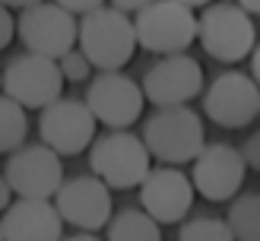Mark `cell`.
<instances>
[{"instance_id":"cell-1","label":"cell","mask_w":260,"mask_h":241,"mask_svg":"<svg viewBox=\"0 0 260 241\" xmlns=\"http://www.w3.org/2000/svg\"><path fill=\"white\" fill-rule=\"evenodd\" d=\"M143 143L149 156L162 165H187L200 156L206 146V127L203 118L190 105H175V108H155L143 121Z\"/></svg>"},{"instance_id":"cell-2","label":"cell","mask_w":260,"mask_h":241,"mask_svg":"<svg viewBox=\"0 0 260 241\" xmlns=\"http://www.w3.org/2000/svg\"><path fill=\"white\" fill-rule=\"evenodd\" d=\"M80 48L86 51V57L92 60L95 70H124L134 57V51L140 48L134 16L111 4L92 13H83Z\"/></svg>"},{"instance_id":"cell-3","label":"cell","mask_w":260,"mask_h":241,"mask_svg":"<svg viewBox=\"0 0 260 241\" xmlns=\"http://www.w3.org/2000/svg\"><path fill=\"white\" fill-rule=\"evenodd\" d=\"M197 42L213 60L238 63L244 57H251V51L257 45L254 16L238 0L235 4H216L213 0L197 16Z\"/></svg>"},{"instance_id":"cell-4","label":"cell","mask_w":260,"mask_h":241,"mask_svg":"<svg viewBox=\"0 0 260 241\" xmlns=\"http://www.w3.org/2000/svg\"><path fill=\"white\" fill-rule=\"evenodd\" d=\"M152 156L143 136L130 130H108L105 136H95L89 146V168L99 175L111 190L140 187L143 178L152 171Z\"/></svg>"},{"instance_id":"cell-5","label":"cell","mask_w":260,"mask_h":241,"mask_svg":"<svg viewBox=\"0 0 260 241\" xmlns=\"http://www.w3.org/2000/svg\"><path fill=\"white\" fill-rule=\"evenodd\" d=\"M134 25L140 48L155 57L190 51L197 42V13L178 0H152L134 13Z\"/></svg>"},{"instance_id":"cell-6","label":"cell","mask_w":260,"mask_h":241,"mask_svg":"<svg viewBox=\"0 0 260 241\" xmlns=\"http://www.w3.org/2000/svg\"><path fill=\"white\" fill-rule=\"evenodd\" d=\"M16 38L25 45V51L60 60L67 51L80 45V19L57 0H42L35 7L19 10Z\"/></svg>"},{"instance_id":"cell-7","label":"cell","mask_w":260,"mask_h":241,"mask_svg":"<svg viewBox=\"0 0 260 241\" xmlns=\"http://www.w3.org/2000/svg\"><path fill=\"white\" fill-rule=\"evenodd\" d=\"M143 95L155 108H175V105H190L206 89V73L197 57L187 51L181 54H165L155 63H149L143 73Z\"/></svg>"},{"instance_id":"cell-8","label":"cell","mask_w":260,"mask_h":241,"mask_svg":"<svg viewBox=\"0 0 260 241\" xmlns=\"http://www.w3.org/2000/svg\"><path fill=\"white\" fill-rule=\"evenodd\" d=\"M63 73L54 57L22 51L4 67V92L16 98L25 111H42L63 92Z\"/></svg>"},{"instance_id":"cell-9","label":"cell","mask_w":260,"mask_h":241,"mask_svg":"<svg viewBox=\"0 0 260 241\" xmlns=\"http://www.w3.org/2000/svg\"><path fill=\"white\" fill-rule=\"evenodd\" d=\"M86 105L92 108L95 121L108 130H127L130 124L140 121L146 95L143 86L127 76L124 70H99V76L89 80Z\"/></svg>"},{"instance_id":"cell-10","label":"cell","mask_w":260,"mask_h":241,"mask_svg":"<svg viewBox=\"0 0 260 241\" xmlns=\"http://www.w3.org/2000/svg\"><path fill=\"white\" fill-rule=\"evenodd\" d=\"M203 114L225 130L248 127L260 114V86L251 73L225 70L203 89Z\"/></svg>"},{"instance_id":"cell-11","label":"cell","mask_w":260,"mask_h":241,"mask_svg":"<svg viewBox=\"0 0 260 241\" xmlns=\"http://www.w3.org/2000/svg\"><path fill=\"white\" fill-rule=\"evenodd\" d=\"M99 121L86 98H57L38 114V136L60 156H80L92 146Z\"/></svg>"},{"instance_id":"cell-12","label":"cell","mask_w":260,"mask_h":241,"mask_svg":"<svg viewBox=\"0 0 260 241\" xmlns=\"http://www.w3.org/2000/svg\"><path fill=\"white\" fill-rule=\"evenodd\" d=\"M248 178V159L232 143H206L190 162V181L197 194L210 203H229Z\"/></svg>"},{"instance_id":"cell-13","label":"cell","mask_w":260,"mask_h":241,"mask_svg":"<svg viewBox=\"0 0 260 241\" xmlns=\"http://www.w3.org/2000/svg\"><path fill=\"white\" fill-rule=\"evenodd\" d=\"M60 152H54L48 143H25L16 152H10V159L4 165V175L13 187L16 197H38V200H54L60 190L63 165Z\"/></svg>"},{"instance_id":"cell-14","label":"cell","mask_w":260,"mask_h":241,"mask_svg":"<svg viewBox=\"0 0 260 241\" xmlns=\"http://www.w3.org/2000/svg\"><path fill=\"white\" fill-rule=\"evenodd\" d=\"M197 200L193 181L175 168V165H159L152 168L140 184V206L146 210L159 225H178L187 219V213Z\"/></svg>"},{"instance_id":"cell-15","label":"cell","mask_w":260,"mask_h":241,"mask_svg":"<svg viewBox=\"0 0 260 241\" xmlns=\"http://www.w3.org/2000/svg\"><path fill=\"white\" fill-rule=\"evenodd\" d=\"M54 203L63 222L80 232H99L111 222V187L99 175H76L67 178L54 194Z\"/></svg>"},{"instance_id":"cell-16","label":"cell","mask_w":260,"mask_h":241,"mask_svg":"<svg viewBox=\"0 0 260 241\" xmlns=\"http://www.w3.org/2000/svg\"><path fill=\"white\" fill-rule=\"evenodd\" d=\"M7 241H60L63 238V216L54 200L19 197L16 203L0 213Z\"/></svg>"},{"instance_id":"cell-17","label":"cell","mask_w":260,"mask_h":241,"mask_svg":"<svg viewBox=\"0 0 260 241\" xmlns=\"http://www.w3.org/2000/svg\"><path fill=\"white\" fill-rule=\"evenodd\" d=\"M105 241H162V225L143 206H124L111 216Z\"/></svg>"},{"instance_id":"cell-18","label":"cell","mask_w":260,"mask_h":241,"mask_svg":"<svg viewBox=\"0 0 260 241\" xmlns=\"http://www.w3.org/2000/svg\"><path fill=\"white\" fill-rule=\"evenodd\" d=\"M29 140V114L16 98L0 92V156H10Z\"/></svg>"},{"instance_id":"cell-19","label":"cell","mask_w":260,"mask_h":241,"mask_svg":"<svg viewBox=\"0 0 260 241\" xmlns=\"http://www.w3.org/2000/svg\"><path fill=\"white\" fill-rule=\"evenodd\" d=\"M225 219L235 232V241H260V190L232 197Z\"/></svg>"},{"instance_id":"cell-20","label":"cell","mask_w":260,"mask_h":241,"mask_svg":"<svg viewBox=\"0 0 260 241\" xmlns=\"http://www.w3.org/2000/svg\"><path fill=\"white\" fill-rule=\"evenodd\" d=\"M178 241H235L229 219H216V216H193V219L181 222Z\"/></svg>"},{"instance_id":"cell-21","label":"cell","mask_w":260,"mask_h":241,"mask_svg":"<svg viewBox=\"0 0 260 241\" xmlns=\"http://www.w3.org/2000/svg\"><path fill=\"white\" fill-rule=\"evenodd\" d=\"M60 73H63V80L67 83H86V80H92V60L86 57V51L76 45L73 51H67V54H63L60 60Z\"/></svg>"},{"instance_id":"cell-22","label":"cell","mask_w":260,"mask_h":241,"mask_svg":"<svg viewBox=\"0 0 260 241\" xmlns=\"http://www.w3.org/2000/svg\"><path fill=\"white\" fill-rule=\"evenodd\" d=\"M13 38H16V19H13L10 7L0 4V51H7Z\"/></svg>"},{"instance_id":"cell-23","label":"cell","mask_w":260,"mask_h":241,"mask_svg":"<svg viewBox=\"0 0 260 241\" xmlns=\"http://www.w3.org/2000/svg\"><path fill=\"white\" fill-rule=\"evenodd\" d=\"M241 152H244V159H248V168H254V171H260V127L244 140V146H241Z\"/></svg>"},{"instance_id":"cell-24","label":"cell","mask_w":260,"mask_h":241,"mask_svg":"<svg viewBox=\"0 0 260 241\" xmlns=\"http://www.w3.org/2000/svg\"><path fill=\"white\" fill-rule=\"evenodd\" d=\"M57 4L67 7L70 13H80V16H83V13H92V10H99V7H105L108 0H57Z\"/></svg>"},{"instance_id":"cell-25","label":"cell","mask_w":260,"mask_h":241,"mask_svg":"<svg viewBox=\"0 0 260 241\" xmlns=\"http://www.w3.org/2000/svg\"><path fill=\"white\" fill-rule=\"evenodd\" d=\"M111 7H118V10H124V13H137V10H143L146 4H152V0H108Z\"/></svg>"},{"instance_id":"cell-26","label":"cell","mask_w":260,"mask_h":241,"mask_svg":"<svg viewBox=\"0 0 260 241\" xmlns=\"http://www.w3.org/2000/svg\"><path fill=\"white\" fill-rule=\"evenodd\" d=\"M10 197H13V187L7 181V175H0V213L10 206Z\"/></svg>"},{"instance_id":"cell-27","label":"cell","mask_w":260,"mask_h":241,"mask_svg":"<svg viewBox=\"0 0 260 241\" xmlns=\"http://www.w3.org/2000/svg\"><path fill=\"white\" fill-rule=\"evenodd\" d=\"M251 76H254V80H257V86H260V42L254 45V51H251Z\"/></svg>"},{"instance_id":"cell-28","label":"cell","mask_w":260,"mask_h":241,"mask_svg":"<svg viewBox=\"0 0 260 241\" xmlns=\"http://www.w3.org/2000/svg\"><path fill=\"white\" fill-rule=\"evenodd\" d=\"M4 7L10 10H25V7H35V4H42V0H0Z\"/></svg>"},{"instance_id":"cell-29","label":"cell","mask_w":260,"mask_h":241,"mask_svg":"<svg viewBox=\"0 0 260 241\" xmlns=\"http://www.w3.org/2000/svg\"><path fill=\"white\" fill-rule=\"evenodd\" d=\"M60 241H102L95 232H76V235H70V238H60Z\"/></svg>"},{"instance_id":"cell-30","label":"cell","mask_w":260,"mask_h":241,"mask_svg":"<svg viewBox=\"0 0 260 241\" xmlns=\"http://www.w3.org/2000/svg\"><path fill=\"white\" fill-rule=\"evenodd\" d=\"M238 4L251 13V16H260V0H238Z\"/></svg>"},{"instance_id":"cell-31","label":"cell","mask_w":260,"mask_h":241,"mask_svg":"<svg viewBox=\"0 0 260 241\" xmlns=\"http://www.w3.org/2000/svg\"><path fill=\"white\" fill-rule=\"evenodd\" d=\"M178 4H184V7H193V10H203V7H210L213 0H178Z\"/></svg>"},{"instance_id":"cell-32","label":"cell","mask_w":260,"mask_h":241,"mask_svg":"<svg viewBox=\"0 0 260 241\" xmlns=\"http://www.w3.org/2000/svg\"><path fill=\"white\" fill-rule=\"evenodd\" d=\"M0 241H7V235H4V222H0Z\"/></svg>"},{"instance_id":"cell-33","label":"cell","mask_w":260,"mask_h":241,"mask_svg":"<svg viewBox=\"0 0 260 241\" xmlns=\"http://www.w3.org/2000/svg\"><path fill=\"white\" fill-rule=\"evenodd\" d=\"M0 92H4V70H0Z\"/></svg>"}]
</instances>
